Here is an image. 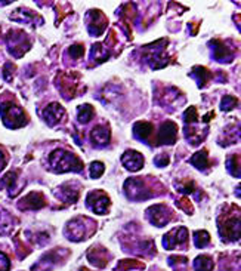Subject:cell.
I'll return each mask as SVG.
<instances>
[{"label": "cell", "mask_w": 241, "mask_h": 271, "mask_svg": "<svg viewBox=\"0 0 241 271\" xmlns=\"http://www.w3.org/2000/svg\"><path fill=\"white\" fill-rule=\"evenodd\" d=\"M64 116H65V108L61 104H58V102H52L43 110V120L49 126L58 125L61 120L64 119Z\"/></svg>", "instance_id": "8"}, {"label": "cell", "mask_w": 241, "mask_h": 271, "mask_svg": "<svg viewBox=\"0 0 241 271\" xmlns=\"http://www.w3.org/2000/svg\"><path fill=\"white\" fill-rule=\"evenodd\" d=\"M218 228L221 230L224 240H228V242L238 240L240 238V215H237L234 220L229 217L222 218L221 222H218Z\"/></svg>", "instance_id": "3"}, {"label": "cell", "mask_w": 241, "mask_h": 271, "mask_svg": "<svg viewBox=\"0 0 241 271\" xmlns=\"http://www.w3.org/2000/svg\"><path fill=\"white\" fill-rule=\"evenodd\" d=\"M68 53L73 58H80V56H83V53H85V48H83L82 45H73L68 49Z\"/></svg>", "instance_id": "29"}, {"label": "cell", "mask_w": 241, "mask_h": 271, "mask_svg": "<svg viewBox=\"0 0 241 271\" xmlns=\"http://www.w3.org/2000/svg\"><path fill=\"white\" fill-rule=\"evenodd\" d=\"M85 233H86V225L83 222H80L79 220L70 221V224L67 225V236L70 240H82L85 238Z\"/></svg>", "instance_id": "13"}, {"label": "cell", "mask_w": 241, "mask_h": 271, "mask_svg": "<svg viewBox=\"0 0 241 271\" xmlns=\"http://www.w3.org/2000/svg\"><path fill=\"white\" fill-rule=\"evenodd\" d=\"M14 66H12V64H6V66H5V73H3V74H5V79H6V80H9V82H11V79H12V76H11V73H14Z\"/></svg>", "instance_id": "32"}, {"label": "cell", "mask_w": 241, "mask_h": 271, "mask_svg": "<svg viewBox=\"0 0 241 271\" xmlns=\"http://www.w3.org/2000/svg\"><path fill=\"white\" fill-rule=\"evenodd\" d=\"M209 242H210V236L204 230H200V231L194 233V245L197 248H204V246H207Z\"/></svg>", "instance_id": "22"}, {"label": "cell", "mask_w": 241, "mask_h": 271, "mask_svg": "<svg viewBox=\"0 0 241 271\" xmlns=\"http://www.w3.org/2000/svg\"><path fill=\"white\" fill-rule=\"evenodd\" d=\"M62 200L64 202H67V203H74L76 200H77V197H79V191H76V190H71L70 187H62Z\"/></svg>", "instance_id": "23"}, {"label": "cell", "mask_w": 241, "mask_h": 271, "mask_svg": "<svg viewBox=\"0 0 241 271\" xmlns=\"http://www.w3.org/2000/svg\"><path fill=\"white\" fill-rule=\"evenodd\" d=\"M5 166H6V154L3 152H0V170H3Z\"/></svg>", "instance_id": "33"}, {"label": "cell", "mask_w": 241, "mask_h": 271, "mask_svg": "<svg viewBox=\"0 0 241 271\" xmlns=\"http://www.w3.org/2000/svg\"><path fill=\"white\" fill-rule=\"evenodd\" d=\"M93 107L90 104H82L77 107V120L79 123H87L93 117Z\"/></svg>", "instance_id": "18"}, {"label": "cell", "mask_w": 241, "mask_h": 271, "mask_svg": "<svg viewBox=\"0 0 241 271\" xmlns=\"http://www.w3.org/2000/svg\"><path fill=\"white\" fill-rule=\"evenodd\" d=\"M92 56H93V59L101 63V61H105L108 58V51L101 43H95V46L92 48Z\"/></svg>", "instance_id": "21"}, {"label": "cell", "mask_w": 241, "mask_h": 271, "mask_svg": "<svg viewBox=\"0 0 241 271\" xmlns=\"http://www.w3.org/2000/svg\"><path fill=\"white\" fill-rule=\"evenodd\" d=\"M0 114H2L3 123L11 129H17L27 123V116H25L24 110L14 102H2L0 104Z\"/></svg>", "instance_id": "2"}, {"label": "cell", "mask_w": 241, "mask_h": 271, "mask_svg": "<svg viewBox=\"0 0 241 271\" xmlns=\"http://www.w3.org/2000/svg\"><path fill=\"white\" fill-rule=\"evenodd\" d=\"M86 204L95 214L104 215L108 212L111 202H110V197L104 191H92L90 194H87Z\"/></svg>", "instance_id": "4"}, {"label": "cell", "mask_w": 241, "mask_h": 271, "mask_svg": "<svg viewBox=\"0 0 241 271\" xmlns=\"http://www.w3.org/2000/svg\"><path fill=\"white\" fill-rule=\"evenodd\" d=\"M133 134L138 136L139 139L145 141L148 136L153 134V125L148 122H138L133 126Z\"/></svg>", "instance_id": "16"}, {"label": "cell", "mask_w": 241, "mask_h": 271, "mask_svg": "<svg viewBox=\"0 0 241 271\" xmlns=\"http://www.w3.org/2000/svg\"><path fill=\"white\" fill-rule=\"evenodd\" d=\"M12 19H17L19 22H33L31 19L36 18V19H39V18L36 17L33 12H30V11H27V9H24V8H21V9H18L15 11L12 15H11Z\"/></svg>", "instance_id": "20"}, {"label": "cell", "mask_w": 241, "mask_h": 271, "mask_svg": "<svg viewBox=\"0 0 241 271\" xmlns=\"http://www.w3.org/2000/svg\"><path fill=\"white\" fill-rule=\"evenodd\" d=\"M197 120V110H195V107H190L185 113H184V122L187 123V125H191V123H194Z\"/></svg>", "instance_id": "27"}, {"label": "cell", "mask_w": 241, "mask_h": 271, "mask_svg": "<svg viewBox=\"0 0 241 271\" xmlns=\"http://www.w3.org/2000/svg\"><path fill=\"white\" fill-rule=\"evenodd\" d=\"M192 76H195L198 79V86H203V80L209 79V73L203 67H194L192 68Z\"/></svg>", "instance_id": "26"}, {"label": "cell", "mask_w": 241, "mask_h": 271, "mask_svg": "<svg viewBox=\"0 0 241 271\" xmlns=\"http://www.w3.org/2000/svg\"><path fill=\"white\" fill-rule=\"evenodd\" d=\"M176 134H178V126L173 122H164L160 128L158 132V142L160 144H173L176 141Z\"/></svg>", "instance_id": "11"}, {"label": "cell", "mask_w": 241, "mask_h": 271, "mask_svg": "<svg viewBox=\"0 0 241 271\" xmlns=\"http://www.w3.org/2000/svg\"><path fill=\"white\" fill-rule=\"evenodd\" d=\"M124 188H126V194L133 200H144L148 196V188L142 183V179L138 178L127 179Z\"/></svg>", "instance_id": "6"}, {"label": "cell", "mask_w": 241, "mask_h": 271, "mask_svg": "<svg viewBox=\"0 0 241 271\" xmlns=\"http://www.w3.org/2000/svg\"><path fill=\"white\" fill-rule=\"evenodd\" d=\"M89 170H90V176H92L93 179H96V178H99V176L104 173L105 166H104L102 162H92Z\"/></svg>", "instance_id": "25"}, {"label": "cell", "mask_w": 241, "mask_h": 271, "mask_svg": "<svg viewBox=\"0 0 241 271\" xmlns=\"http://www.w3.org/2000/svg\"><path fill=\"white\" fill-rule=\"evenodd\" d=\"M9 268H11V261L8 255L0 252V271H9Z\"/></svg>", "instance_id": "30"}, {"label": "cell", "mask_w": 241, "mask_h": 271, "mask_svg": "<svg viewBox=\"0 0 241 271\" xmlns=\"http://www.w3.org/2000/svg\"><path fill=\"white\" fill-rule=\"evenodd\" d=\"M142 267L139 262H136V261H120L119 262V267H117V271H124L127 270V268H136V267Z\"/></svg>", "instance_id": "28"}, {"label": "cell", "mask_w": 241, "mask_h": 271, "mask_svg": "<svg viewBox=\"0 0 241 271\" xmlns=\"http://www.w3.org/2000/svg\"><path fill=\"white\" fill-rule=\"evenodd\" d=\"M49 163L51 169L56 173L62 172H82L83 163L80 159H77L73 153L65 152V150H55L49 156Z\"/></svg>", "instance_id": "1"}, {"label": "cell", "mask_w": 241, "mask_h": 271, "mask_svg": "<svg viewBox=\"0 0 241 271\" xmlns=\"http://www.w3.org/2000/svg\"><path fill=\"white\" fill-rule=\"evenodd\" d=\"M24 203L27 204V207L30 209H40L45 206V197L43 194L40 193H30L25 199H24Z\"/></svg>", "instance_id": "17"}, {"label": "cell", "mask_w": 241, "mask_h": 271, "mask_svg": "<svg viewBox=\"0 0 241 271\" xmlns=\"http://www.w3.org/2000/svg\"><path fill=\"white\" fill-rule=\"evenodd\" d=\"M210 45H212V49H213V56H215L218 61L226 63V61L232 59V53H231V51L225 46L224 43H221L219 40H213Z\"/></svg>", "instance_id": "14"}, {"label": "cell", "mask_w": 241, "mask_h": 271, "mask_svg": "<svg viewBox=\"0 0 241 271\" xmlns=\"http://www.w3.org/2000/svg\"><path fill=\"white\" fill-rule=\"evenodd\" d=\"M110 138H111V131H110L108 126H96L90 132V141L96 147L108 145L110 144Z\"/></svg>", "instance_id": "12"}, {"label": "cell", "mask_w": 241, "mask_h": 271, "mask_svg": "<svg viewBox=\"0 0 241 271\" xmlns=\"http://www.w3.org/2000/svg\"><path fill=\"white\" fill-rule=\"evenodd\" d=\"M87 18L90 19V21H87V28H89V32L93 34V36H99V34L104 32L105 25H107L105 17H104L99 11L95 9V11H90V12L87 14Z\"/></svg>", "instance_id": "10"}, {"label": "cell", "mask_w": 241, "mask_h": 271, "mask_svg": "<svg viewBox=\"0 0 241 271\" xmlns=\"http://www.w3.org/2000/svg\"><path fill=\"white\" fill-rule=\"evenodd\" d=\"M194 270L195 271H212L213 270V261L206 256V255H200L195 258L194 261Z\"/></svg>", "instance_id": "19"}, {"label": "cell", "mask_w": 241, "mask_h": 271, "mask_svg": "<svg viewBox=\"0 0 241 271\" xmlns=\"http://www.w3.org/2000/svg\"><path fill=\"white\" fill-rule=\"evenodd\" d=\"M147 217L150 218V221H151L154 225H157V227H163V225H166V224L169 222L170 217H172V212H170L166 206H163V204H155V206L148 209Z\"/></svg>", "instance_id": "7"}, {"label": "cell", "mask_w": 241, "mask_h": 271, "mask_svg": "<svg viewBox=\"0 0 241 271\" xmlns=\"http://www.w3.org/2000/svg\"><path fill=\"white\" fill-rule=\"evenodd\" d=\"M178 190H179L181 193H184V194H190V193H192V191L195 190V186H194L192 183H188V184H185V186L178 187Z\"/></svg>", "instance_id": "31"}, {"label": "cell", "mask_w": 241, "mask_h": 271, "mask_svg": "<svg viewBox=\"0 0 241 271\" xmlns=\"http://www.w3.org/2000/svg\"><path fill=\"white\" fill-rule=\"evenodd\" d=\"M237 98L235 97H231V95H225L221 102V110L222 111H231L232 108L237 107Z\"/></svg>", "instance_id": "24"}, {"label": "cell", "mask_w": 241, "mask_h": 271, "mask_svg": "<svg viewBox=\"0 0 241 271\" xmlns=\"http://www.w3.org/2000/svg\"><path fill=\"white\" fill-rule=\"evenodd\" d=\"M190 162L191 165L195 166L198 170H204L209 166V153H207V150L197 152L191 157Z\"/></svg>", "instance_id": "15"}, {"label": "cell", "mask_w": 241, "mask_h": 271, "mask_svg": "<svg viewBox=\"0 0 241 271\" xmlns=\"http://www.w3.org/2000/svg\"><path fill=\"white\" fill-rule=\"evenodd\" d=\"M188 238V230L185 227H178L172 231H169L164 237H163V246L166 249H175V248H181L187 243Z\"/></svg>", "instance_id": "5"}, {"label": "cell", "mask_w": 241, "mask_h": 271, "mask_svg": "<svg viewBox=\"0 0 241 271\" xmlns=\"http://www.w3.org/2000/svg\"><path fill=\"white\" fill-rule=\"evenodd\" d=\"M121 162H123V166L126 169L136 172V170L142 169V166H144V156L138 152L127 150L121 156Z\"/></svg>", "instance_id": "9"}]
</instances>
